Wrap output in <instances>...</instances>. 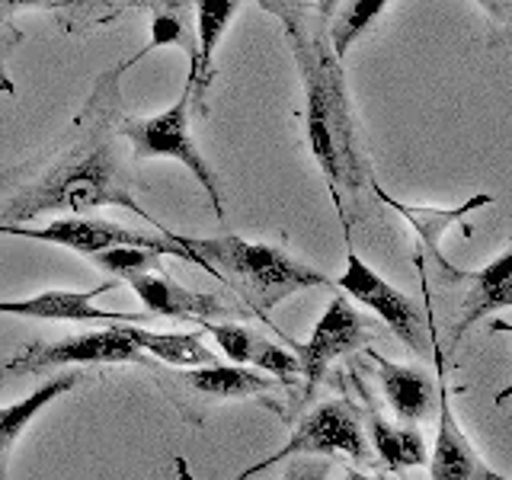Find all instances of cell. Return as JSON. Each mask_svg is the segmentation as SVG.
Instances as JSON below:
<instances>
[{"label":"cell","instance_id":"cell-1","mask_svg":"<svg viewBox=\"0 0 512 480\" xmlns=\"http://www.w3.org/2000/svg\"><path fill=\"white\" fill-rule=\"evenodd\" d=\"M285 36L292 42L304 80V125H308L311 154L327 176L333 202L343 208V189L356 192L365 170L356 148V125L346 100L340 58L333 55L330 39H308L304 23L285 26Z\"/></svg>","mask_w":512,"mask_h":480},{"label":"cell","instance_id":"cell-21","mask_svg":"<svg viewBox=\"0 0 512 480\" xmlns=\"http://www.w3.org/2000/svg\"><path fill=\"white\" fill-rule=\"evenodd\" d=\"M368 442L378 452L381 464L388 471H404V468H420L429 461L426 455V442L420 436V429L413 423L394 426L375 410H368Z\"/></svg>","mask_w":512,"mask_h":480},{"label":"cell","instance_id":"cell-24","mask_svg":"<svg viewBox=\"0 0 512 480\" xmlns=\"http://www.w3.org/2000/svg\"><path fill=\"white\" fill-rule=\"evenodd\" d=\"M125 4L128 0H55L52 10L58 13V23L64 32L87 36L90 29L116 20Z\"/></svg>","mask_w":512,"mask_h":480},{"label":"cell","instance_id":"cell-26","mask_svg":"<svg viewBox=\"0 0 512 480\" xmlns=\"http://www.w3.org/2000/svg\"><path fill=\"white\" fill-rule=\"evenodd\" d=\"M260 7L269 10L272 16H279L282 26L304 23V0H260Z\"/></svg>","mask_w":512,"mask_h":480},{"label":"cell","instance_id":"cell-8","mask_svg":"<svg viewBox=\"0 0 512 480\" xmlns=\"http://www.w3.org/2000/svg\"><path fill=\"white\" fill-rule=\"evenodd\" d=\"M336 288L346 292L349 298H356L359 304H365L368 311H375L397 340L413 352V356H426L429 352L426 317L420 308H416V301L400 292V288H394L388 279H381L372 266H368L365 260H359L356 250H349L346 272L336 279Z\"/></svg>","mask_w":512,"mask_h":480},{"label":"cell","instance_id":"cell-30","mask_svg":"<svg viewBox=\"0 0 512 480\" xmlns=\"http://www.w3.org/2000/svg\"><path fill=\"white\" fill-rule=\"evenodd\" d=\"M13 42H20V36H13V32H10V36H0V58L7 55V48H10Z\"/></svg>","mask_w":512,"mask_h":480},{"label":"cell","instance_id":"cell-29","mask_svg":"<svg viewBox=\"0 0 512 480\" xmlns=\"http://www.w3.org/2000/svg\"><path fill=\"white\" fill-rule=\"evenodd\" d=\"M317 7H320V16L327 20V16H330L336 7H340V0H317Z\"/></svg>","mask_w":512,"mask_h":480},{"label":"cell","instance_id":"cell-17","mask_svg":"<svg viewBox=\"0 0 512 480\" xmlns=\"http://www.w3.org/2000/svg\"><path fill=\"white\" fill-rule=\"evenodd\" d=\"M378 365V378H381V391L388 397L391 410L400 416V423H420L423 416L432 413L436 407V381L429 378V372L413 365H397L381 359L378 352H368Z\"/></svg>","mask_w":512,"mask_h":480},{"label":"cell","instance_id":"cell-22","mask_svg":"<svg viewBox=\"0 0 512 480\" xmlns=\"http://www.w3.org/2000/svg\"><path fill=\"white\" fill-rule=\"evenodd\" d=\"M132 327V336L135 343L148 352V356L167 362V365H176V368H196V365H215L221 362L212 349L202 343V330L196 333H157V330H148V327Z\"/></svg>","mask_w":512,"mask_h":480},{"label":"cell","instance_id":"cell-2","mask_svg":"<svg viewBox=\"0 0 512 480\" xmlns=\"http://www.w3.org/2000/svg\"><path fill=\"white\" fill-rule=\"evenodd\" d=\"M119 205L132 215L148 218V212L135 202L128 192L112 144L100 135H90L87 141L74 144L58 164L48 167L39 180L23 186L16 196L4 205L0 224H23L42 212H68V215H87L93 208Z\"/></svg>","mask_w":512,"mask_h":480},{"label":"cell","instance_id":"cell-4","mask_svg":"<svg viewBox=\"0 0 512 480\" xmlns=\"http://www.w3.org/2000/svg\"><path fill=\"white\" fill-rule=\"evenodd\" d=\"M189 106H192V87H183L180 100L170 109L157 112L151 119L141 122H128L125 125V138L132 141V148L138 157H160V160H176L183 164L196 183L205 189L208 202H212V212L218 221H224V196H221V180L215 170L208 167V160L196 148V138L189 132Z\"/></svg>","mask_w":512,"mask_h":480},{"label":"cell","instance_id":"cell-16","mask_svg":"<svg viewBox=\"0 0 512 480\" xmlns=\"http://www.w3.org/2000/svg\"><path fill=\"white\" fill-rule=\"evenodd\" d=\"M180 48L186 52L189 61V74H186V87H192L196 80V68H199V36H196V4L192 0H157L151 7V42L141 48L135 58H128L119 74L132 68L135 61H141L144 55L157 52V48Z\"/></svg>","mask_w":512,"mask_h":480},{"label":"cell","instance_id":"cell-14","mask_svg":"<svg viewBox=\"0 0 512 480\" xmlns=\"http://www.w3.org/2000/svg\"><path fill=\"white\" fill-rule=\"evenodd\" d=\"M375 196L384 202V205H391L394 212L404 218L410 228L416 231V237H420V244L426 247V253L436 260V266L442 269V276L445 279H464V272L455 269L452 263L445 260V253H442V237L445 231L452 228V224H458L468 212H477V208H487L493 205V196H487V192H477V196H471L468 202H461L455 208H436V205H407V202H400L394 196H388L381 186H375Z\"/></svg>","mask_w":512,"mask_h":480},{"label":"cell","instance_id":"cell-28","mask_svg":"<svg viewBox=\"0 0 512 480\" xmlns=\"http://www.w3.org/2000/svg\"><path fill=\"white\" fill-rule=\"evenodd\" d=\"M493 330H496V333H512V324H503V320H496ZM509 397H512V381L506 384V388H503L500 394H496V404H506Z\"/></svg>","mask_w":512,"mask_h":480},{"label":"cell","instance_id":"cell-23","mask_svg":"<svg viewBox=\"0 0 512 480\" xmlns=\"http://www.w3.org/2000/svg\"><path fill=\"white\" fill-rule=\"evenodd\" d=\"M391 0H346L336 13V20L330 26V48L336 58H346V52L352 48L362 32L372 29V23L388 10Z\"/></svg>","mask_w":512,"mask_h":480},{"label":"cell","instance_id":"cell-9","mask_svg":"<svg viewBox=\"0 0 512 480\" xmlns=\"http://www.w3.org/2000/svg\"><path fill=\"white\" fill-rule=\"evenodd\" d=\"M372 340V330L359 317V311L352 308L346 292L333 295L327 311L320 314L314 333L308 336V343L298 346V368L304 378V394H311L320 381H324L327 368L343 359L346 352H356Z\"/></svg>","mask_w":512,"mask_h":480},{"label":"cell","instance_id":"cell-15","mask_svg":"<svg viewBox=\"0 0 512 480\" xmlns=\"http://www.w3.org/2000/svg\"><path fill=\"white\" fill-rule=\"evenodd\" d=\"M461 282H468V295L461 301L458 324L452 327V346L461 343V336L468 333L477 320H484L503 308H512V250L500 253L484 269L464 272Z\"/></svg>","mask_w":512,"mask_h":480},{"label":"cell","instance_id":"cell-7","mask_svg":"<svg viewBox=\"0 0 512 480\" xmlns=\"http://www.w3.org/2000/svg\"><path fill=\"white\" fill-rule=\"evenodd\" d=\"M292 455H349L352 461L368 464L372 461V442L365 439L362 413L349 404V400H327V404L314 407L304 420L295 426L292 439H288L276 455L256 461L240 477H250L263 468H272Z\"/></svg>","mask_w":512,"mask_h":480},{"label":"cell","instance_id":"cell-10","mask_svg":"<svg viewBox=\"0 0 512 480\" xmlns=\"http://www.w3.org/2000/svg\"><path fill=\"white\" fill-rule=\"evenodd\" d=\"M128 285L135 288V295L141 298L144 308L151 311V317L192 320V324H202V320H231V317H237L231 311V304H224L218 295L192 292V288L170 279L164 269L141 272V276L128 279Z\"/></svg>","mask_w":512,"mask_h":480},{"label":"cell","instance_id":"cell-6","mask_svg":"<svg viewBox=\"0 0 512 480\" xmlns=\"http://www.w3.org/2000/svg\"><path fill=\"white\" fill-rule=\"evenodd\" d=\"M0 234L32 237V240H42V244H55V247L84 253V256H93V253H100L106 247H119V244H138V247H151V250L164 253V256L170 253V256H180V260L199 263L196 256H192L167 228H160L157 234H148V231L122 228V224H116V221L87 218V215L55 218V221L42 224V228H26V224H0Z\"/></svg>","mask_w":512,"mask_h":480},{"label":"cell","instance_id":"cell-5","mask_svg":"<svg viewBox=\"0 0 512 480\" xmlns=\"http://www.w3.org/2000/svg\"><path fill=\"white\" fill-rule=\"evenodd\" d=\"M119 362L148 365L144 349L135 343L128 324H109L106 330L74 333L55 343H29L20 356H13L10 362L0 365V378L42 375V372H52V368H68V365H119Z\"/></svg>","mask_w":512,"mask_h":480},{"label":"cell","instance_id":"cell-27","mask_svg":"<svg viewBox=\"0 0 512 480\" xmlns=\"http://www.w3.org/2000/svg\"><path fill=\"white\" fill-rule=\"evenodd\" d=\"M55 0H0V13H13V10H32V7H52Z\"/></svg>","mask_w":512,"mask_h":480},{"label":"cell","instance_id":"cell-13","mask_svg":"<svg viewBox=\"0 0 512 480\" xmlns=\"http://www.w3.org/2000/svg\"><path fill=\"white\" fill-rule=\"evenodd\" d=\"M199 330L212 336V340L218 343V349H221V356L228 362L253 365V368H260V372L272 375L276 381L301 378L298 356L285 352L282 346H276L260 333H253L244 324H234V320H202Z\"/></svg>","mask_w":512,"mask_h":480},{"label":"cell","instance_id":"cell-3","mask_svg":"<svg viewBox=\"0 0 512 480\" xmlns=\"http://www.w3.org/2000/svg\"><path fill=\"white\" fill-rule=\"evenodd\" d=\"M180 244L196 256L205 272L218 279H228L250 308L266 317L272 308H279L285 298H292L304 288H330L336 285L324 272L288 256L282 247L256 244L244 237H183L173 234Z\"/></svg>","mask_w":512,"mask_h":480},{"label":"cell","instance_id":"cell-19","mask_svg":"<svg viewBox=\"0 0 512 480\" xmlns=\"http://www.w3.org/2000/svg\"><path fill=\"white\" fill-rule=\"evenodd\" d=\"M196 4V36H199V68L192 80V96L196 109H205V93L215 77V52L221 45V36L228 32L240 0H192Z\"/></svg>","mask_w":512,"mask_h":480},{"label":"cell","instance_id":"cell-12","mask_svg":"<svg viewBox=\"0 0 512 480\" xmlns=\"http://www.w3.org/2000/svg\"><path fill=\"white\" fill-rule=\"evenodd\" d=\"M112 282L84 288V292H71V288H52V292L32 295L23 301H7L0 298V314L13 317H32V320H68V324H138L141 314H112L96 308V298L106 295Z\"/></svg>","mask_w":512,"mask_h":480},{"label":"cell","instance_id":"cell-25","mask_svg":"<svg viewBox=\"0 0 512 480\" xmlns=\"http://www.w3.org/2000/svg\"><path fill=\"white\" fill-rule=\"evenodd\" d=\"M164 253H157L151 247H138V244H119V247H106L100 253H93V263L103 272L116 279H132L141 276V272H157L164 269Z\"/></svg>","mask_w":512,"mask_h":480},{"label":"cell","instance_id":"cell-31","mask_svg":"<svg viewBox=\"0 0 512 480\" xmlns=\"http://www.w3.org/2000/svg\"><path fill=\"white\" fill-rule=\"evenodd\" d=\"M484 4H512V0H484Z\"/></svg>","mask_w":512,"mask_h":480},{"label":"cell","instance_id":"cell-18","mask_svg":"<svg viewBox=\"0 0 512 480\" xmlns=\"http://www.w3.org/2000/svg\"><path fill=\"white\" fill-rule=\"evenodd\" d=\"M180 381L202 400H247V397H266L269 391H276L272 375L253 372V368L237 365V362L186 368Z\"/></svg>","mask_w":512,"mask_h":480},{"label":"cell","instance_id":"cell-11","mask_svg":"<svg viewBox=\"0 0 512 480\" xmlns=\"http://www.w3.org/2000/svg\"><path fill=\"white\" fill-rule=\"evenodd\" d=\"M436 400H439V432H436V452L429 458V477L432 480H503L493 468H487L480 455L474 452L471 439L464 436L461 423L455 420V410L448 404V391L445 372L439 368V381H436Z\"/></svg>","mask_w":512,"mask_h":480},{"label":"cell","instance_id":"cell-20","mask_svg":"<svg viewBox=\"0 0 512 480\" xmlns=\"http://www.w3.org/2000/svg\"><path fill=\"white\" fill-rule=\"evenodd\" d=\"M80 381L77 372H64V375H55L48 378L39 391L26 394L23 400H16L10 407H0V477H7V461H10V452L13 445L20 442V436L26 432V426L36 420V416L58 400L61 394H68L74 384Z\"/></svg>","mask_w":512,"mask_h":480}]
</instances>
